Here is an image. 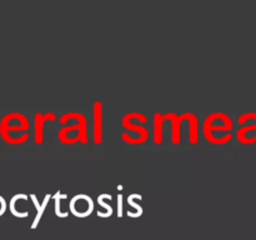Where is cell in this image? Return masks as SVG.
Wrapping results in <instances>:
<instances>
[{"label": "cell", "mask_w": 256, "mask_h": 240, "mask_svg": "<svg viewBox=\"0 0 256 240\" xmlns=\"http://www.w3.org/2000/svg\"><path fill=\"white\" fill-rule=\"evenodd\" d=\"M92 140L99 145L102 142V102L100 100L92 102Z\"/></svg>", "instance_id": "obj_5"}, {"label": "cell", "mask_w": 256, "mask_h": 240, "mask_svg": "<svg viewBox=\"0 0 256 240\" xmlns=\"http://www.w3.org/2000/svg\"><path fill=\"white\" fill-rule=\"evenodd\" d=\"M5 210H6V202H5L4 198L0 195V215L4 214Z\"/></svg>", "instance_id": "obj_14"}, {"label": "cell", "mask_w": 256, "mask_h": 240, "mask_svg": "<svg viewBox=\"0 0 256 240\" xmlns=\"http://www.w3.org/2000/svg\"><path fill=\"white\" fill-rule=\"evenodd\" d=\"M56 120V114L52 112H36L34 115V140L35 144L40 145L44 142V124L45 122Z\"/></svg>", "instance_id": "obj_4"}, {"label": "cell", "mask_w": 256, "mask_h": 240, "mask_svg": "<svg viewBox=\"0 0 256 240\" xmlns=\"http://www.w3.org/2000/svg\"><path fill=\"white\" fill-rule=\"evenodd\" d=\"M60 198H66V194H62V192H60V190H58L54 195L55 212H56V215H59V216H66V215L62 214V212H60Z\"/></svg>", "instance_id": "obj_11"}, {"label": "cell", "mask_w": 256, "mask_h": 240, "mask_svg": "<svg viewBox=\"0 0 256 240\" xmlns=\"http://www.w3.org/2000/svg\"><path fill=\"white\" fill-rule=\"evenodd\" d=\"M232 125L234 124H232V118L226 112L216 110L205 116L204 122H202V134H204L205 139L212 144H226L232 140V132H226L222 136H215L214 132H228V130L232 129Z\"/></svg>", "instance_id": "obj_1"}, {"label": "cell", "mask_w": 256, "mask_h": 240, "mask_svg": "<svg viewBox=\"0 0 256 240\" xmlns=\"http://www.w3.org/2000/svg\"><path fill=\"white\" fill-rule=\"evenodd\" d=\"M29 126L30 122L26 115L19 112H8L0 119V136L4 139L10 134V132H26Z\"/></svg>", "instance_id": "obj_3"}, {"label": "cell", "mask_w": 256, "mask_h": 240, "mask_svg": "<svg viewBox=\"0 0 256 240\" xmlns=\"http://www.w3.org/2000/svg\"><path fill=\"white\" fill-rule=\"evenodd\" d=\"M164 122L165 119L162 116V112H154V122H152V126H154V130H152V135H154V142L156 145H160L162 142V136H164Z\"/></svg>", "instance_id": "obj_9"}, {"label": "cell", "mask_w": 256, "mask_h": 240, "mask_svg": "<svg viewBox=\"0 0 256 240\" xmlns=\"http://www.w3.org/2000/svg\"><path fill=\"white\" fill-rule=\"evenodd\" d=\"M165 120H169L170 125H172V130H170V139L174 145H178L182 142V118L179 114L175 112H166L162 114Z\"/></svg>", "instance_id": "obj_6"}, {"label": "cell", "mask_w": 256, "mask_h": 240, "mask_svg": "<svg viewBox=\"0 0 256 240\" xmlns=\"http://www.w3.org/2000/svg\"><path fill=\"white\" fill-rule=\"evenodd\" d=\"M30 198L32 199V202H34L35 206H36V209H38V214H36V216H35L34 222H32V228H35V226H36L38 222H39V219L42 218V212H44V209L46 208V204H48V202L50 200V198H52V195H50V194L45 195V198H44V200H42V204H39V202H38V199H36V196H35V194L30 195Z\"/></svg>", "instance_id": "obj_10"}, {"label": "cell", "mask_w": 256, "mask_h": 240, "mask_svg": "<svg viewBox=\"0 0 256 240\" xmlns=\"http://www.w3.org/2000/svg\"><path fill=\"white\" fill-rule=\"evenodd\" d=\"M72 119H74L75 122H76V124L65 125V126H62V129L58 132V138H59V140L62 142V144H69L70 134H72V132H76L78 134H79L80 142H82V145L88 144L86 116H85V115L80 112H66L59 118V122L60 124L64 125Z\"/></svg>", "instance_id": "obj_2"}, {"label": "cell", "mask_w": 256, "mask_h": 240, "mask_svg": "<svg viewBox=\"0 0 256 240\" xmlns=\"http://www.w3.org/2000/svg\"><path fill=\"white\" fill-rule=\"evenodd\" d=\"M122 122V128H125L126 130H132V132H136L140 144H142V142L148 139V136H149V130H148L145 126H142V124H139V122H132L126 114L122 118V122Z\"/></svg>", "instance_id": "obj_8"}, {"label": "cell", "mask_w": 256, "mask_h": 240, "mask_svg": "<svg viewBox=\"0 0 256 240\" xmlns=\"http://www.w3.org/2000/svg\"><path fill=\"white\" fill-rule=\"evenodd\" d=\"M135 196H136V194L129 195V198H128V202H129V205H132V206H134L135 209L138 210V214L140 215V214H142V208L140 206L139 204H136V202H134V200H132V199H134Z\"/></svg>", "instance_id": "obj_12"}, {"label": "cell", "mask_w": 256, "mask_h": 240, "mask_svg": "<svg viewBox=\"0 0 256 240\" xmlns=\"http://www.w3.org/2000/svg\"><path fill=\"white\" fill-rule=\"evenodd\" d=\"M182 120H186L189 124V142L192 145L198 144L199 140V120L192 112H184L180 114Z\"/></svg>", "instance_id": "obj_7"}, {"label": "cell", "mask_w": 256, "mask_h": 240, "mask_svg": "<svg viewBox=\"0 0 256 240\" xmlns=\"http://www.w3.org/2000/svg\"><path fill=\"white\" fill-rule=\"evenodd\" d=\"M122 194H119L118 199H119V215H122Z\"/></svg>", "instance_id": "obj_15"}, {"label": "cell", "mask_w": 256, "mask_h": 240, "mask_svg": "<svg viewBox=\"0 0 256 240\" xmlns=\"http://www.w3.org/2000/svg\"><path fill=\"white\" fill-rule=\"evenodd\" d=\"M104 194H100L99 196H98V202H99V204L102 205V206H104L105 209L108 210V215H112V205H109V204H106V202H104Z\"/></svg>", "instance_id": "obj_13"}]
</instances>
